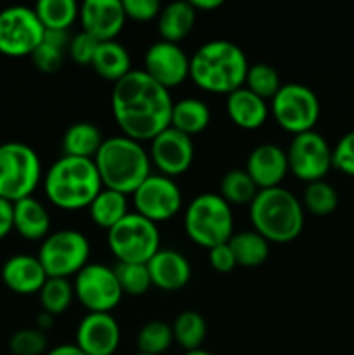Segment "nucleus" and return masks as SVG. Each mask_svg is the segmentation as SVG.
Masks as SVG:
<instances>
[{"label":"nucleus","mask_w":354,"mask_h":355,"mask_svg":"<svg viewBox=\"0 0 354 355\" xmlns=\"http://www.w3.org/2000/svg\"><path fill=\"white\" fill-rule=\"evenodd\" d=\"M75 298L89 312L111 314L121 302V288L115 276L113 267L94 262L87 263L73 281Z\"/></svg>","instance_id":"f8f14e48"},{"label":"nucleus","mask_w":354,"mask_h":355,"mask_svg":"<svg viewBox=\"0 0 354 355\" xmlns=\"http://www.w3.org/2000/svg\"><path fill=\"white\" fill-rule=\"evenodd\" d=\"M301 203L309 214L326 217L335 211L337 205H339V194H337L335 187L326 180H316V182L305 184Z\"/></svg>","instance_id":"72a5a7b5"},{"label":"nucleus","mask_w":354,"mask_h":355,"mask_svg":"<svg viewBox=\"0 0 354 355\" xmlns=\"http://www.w3.org/2000/svg\"><path fill=\"white\" fill-rule=\"evenodd\" d=\"M14 231V203L0 198V239Z\"/></svg>","instance_id":"c03bdc74"},{"label":"nucleus","mask_w":354,"mask_h":355,"mask_svg":"<svg viewBox=\"0 0 354 355\" xmlns=\"http://www.w3.org/2000/svg\"><path fill=\"white\" fill-rule=\"evenodd\" d=\"M42 180L37 151L24 142L0 144V198L16 203L30 198Z\"/></svg>","instance_id":"0eeeda50"},{"label":"nucleus","mask_w":354,"mask_h":355,"mask_svg":"<svg viewBox=\"0 0 354 355\" xmlns=\"http://www.w3.org/2000/svg\"><path fill=\"white\" fill-rule=\"evenodd\" d=\"M250 64L242 47L229 40H210L189 58V78L208 94L231 92L245 85Z\"/></svg>","instance_id":"f03ea898"},{"label":"nucleus","mask_w":354,"mask_h":355,"mask_svg":"<svg viewBox=\"0 0 354 355\" xmlns=\"http://www.w3.org/2000/svg\"><path fill=\"white\" fill-rule=\"evenodd\" d=\"M156 21H158V33L162 40L179 44L193 31L196 23V10L191 7L189 2L177 0L162 7Z\"/></svg>","instance_id":"b1692460"},{"label":"nucleus","mask_w":354,"mask_h":355,"mask_svg":"<svg viewBox=\"0 0 354 355\" xmlns=\"http://www.w3.org/2000/svg\"><path fill=\"white\" fill-rule=\"evenodd\" d=\"M332 168L354 177V130L342 135L332 149Z\"/></svg>","instance_id":"ea45409f"},{"label":"nucleus","mask_w":354,"mask_h":355,"mask_svg":"<svg viewBox=\"0 0 354 355\" xmlns=\"http://www.w3.org/2000/svg\"><path fill=\"white\" fill-rule=\"evenodd\" d=\"M9 350L14 355H44L47 354V336L38 328L19 329L10 336Z\"/></svg>","instance_id":"4c0bfd02"},{"label":"nucleus","mask_w":354,"mask_h":355,"mask_svg":"<svg viewBox=\"0 0 354 355\" xmlns=\"http://www.w3.org/2000/svg\"><path fill=\"white\" fill-rule=\"evenodd\" d=\"M108 246L120 263H148L160 250V231L155 222L128 214L108 231Z\"/></svg>","instance_id":"6e6552de"},{"label":"nucleus","mask_w":354,"mask_h":355,"mask_svg":"<svg viewBox=\"0 0 354 355\" xmlns=\"http://www.w3.org/2000/svg\"><path fill=\"white\" fill-rule=\"evenodd\" d=\"M226 113L229 120L243 130H257L266 123L269 107L264 99L250 92L245 87L226 96Z\"/></svg>","instance_id":"4be33fe9"},{"label":"nucleus","mask_w":354,"mask_h":355,"mask_svg":"<svg viewBox=\"0 0 354 355\" xmlns=\"http://www.w3.org/2000/svg\"><path fill=\"white\" fill-rule=\"evenodd\" d=\"M146 266L151 284L162 291L183 290L191 279L189 262L176 250L160 248Z\"/></svg>","instance_id":"aec40b11"},{"label":"nucleus","mask_w":354,"mask_h":355,"mask_svg":"<svg viewBox=\"0 0 354 355\" xmlns=\"http://www.w3.org/2000/svg\"><path fill=\"white\" fill-rule=\"evenodd\" d=\"M271 113L274 121L292 135L314 130L321 106L312 89L302 83H285L271 99Z\"/></svg>","instance_id":"9d476101"},{"label":"nucleus","mask_w":354,"mask_h":355,"mask_svg":"<svg viewBox=\"0 0 354 355\" xmlns=\"http://www.w3.org/2000/svg\"><path fill=\"white\" fill-rule=\"evenodd\" d=\"M137 355H148V354H137Z\"/></svg>","instance_id":"3c124183"},{"label":"nucleus","mask_w":354,"mask_h":355,"mask_svg":"<svg viewBox=\"0 0 354 355\" xmlns=\"http://www.w3.org/2000/svg\"><path fill=\"white\" fill-rule=\"evenodd\" d=\"M120 340V324L113 315L89 312L76 328L75 345L85 355H113Z\"/></svg>","instance_id":"f3484780"},{"label":"nucleus","mask_w":354,"mask_h":355,"mask_svg":"<svg viewBox=\"0 0 354 355\" xmlns=\"http://www.w3.org/2000/svg\"><path fill=\"white\" fill-rule=\"evenodd\" d=\"M135 214L160 224L176 217L183 208V193L170 177L151 173L132 194Z\"/></svg>","instance_id":"4468645a"},{"label":"nucleus","mask_w":354,"mask_h":355,"mask_svg":"<svg viewBox=\"0 0 354 355\" xmlns=\"http://www.w3.org/2000/svg\"><path fill=\"white\" fill-rule=\"evenodd\" d=\"M52 324H54V315L47 314V312H42L37 318V328L40 329V331L45 333V329L52 328Z\"/></svg>","instance_id":"09e8293b"},{"label":"nucleus","mask_w":354,"mask_h":355,"mask_svg":"<svg viewBox=\"0 0 354 355\" xmlns=\"http://www.w3.org/2000/svg\"><path fill=\"white\" fill-rule=\"evenodd\" d=\"M121 293L130 297H142L153 286L146 263H120L113 267Z\"/></svg>","instance_id":"c9c22d12"},{"label":"nucleus","mask_w":354,"mask_h":355,"mask_svg":"<svg viewBox=\"0 0 354 355\" xmlns=\"http://www.w3.org/2000/svg\"><path fill=\"white\" fill-rule=\"evenodd\" d=\"M184 232L194 245L205 250L224 245L235 234L231 205L217 193L198 194L184 210Z\"/></svg>","instance_id":"423d86ee"},{"label":"nucleus","mask_w":354,"mask_h":355,"mask_svg":"<svg viewBox=\"0 0 354 355\" xmlns=\"http://www.w3.org/2000/svg\"><path fill=\"white\" fill-rule=\"evenodd\" d=\"M97 45H99V42H97L96 38H92L90 35L80 31L78 35L71 37V40H69L68 54L69 58H71V61H75L76 64L90 66V62H92L94 59V54H96L97 51Z\"/></svg>","instance_id":"79ce46f5"},{"label":"nucleus","mask_w":354,"mask_h":355,"mask_svg":"<svg viewBox=\"0 0 354 355\" xmlns=\"http://www.w3.org/2000/svg\"><path fill=\"white\" fill-rule=\"evenodd\" d=\"M44 267L37 257L14 255L2 267V281L10 291L17 295H35L47 281Z\"/></svg>","instance_id":"412c9836"},{"label":"nucleus","mask_w":354,"mask_h":355,"mask_svg":"<svg viewBox=\"0 0 354 355\" xmlns=\"http://www.w3.org/2000/svg\"><path fill=\"white\" fill-rule=\"evenodd\" d=\"M191 7L194 10H201V12H210V10L219 9L222 6V0H189Z\"/></svg>","instance_id":"49530a36"},{"label":"nucleus","mask_w":354,"mask_h":355,"mask_svg":"<svg viewBox=\"0 0 354 355\" xmlns=\"http://www.w3.org/2000/svg\"><path fill=\"white\" fill-rule=\"evenodd\" d=\"M174 101L170 90L158 85L142 69H132L113 83L111 111L121 135L144 142L170 127Z\"/></svg>","instance_id":"f257e3e1"},{"label":"nucleus","mask_w":354,"mask_h":355,"mask_svg":"<svg viewBox=\"0 0 354 355\" xmlns=\"http://www.w3.org/2000/svg\"><path fill=\"white\" fill-rule=\"evenodd\" d=\"M208 125H210V107L201 99L184 97V99L174 103L170 127L179 130L180 134L193 137V135L207 130Z\"/></svg>","instance_id":"bb28decb"},{"label":"nucleus","mask_w":354,"mask_h":355,"mask_svg":"<svg viewBox=\"0 0 354 355\" xmlns=\"http://www.w3.org/2000/svg\"><path fill=\"white\" fill-rule=\"evenodd\" d=\"M14 231L26 241H44L51 234V215L33 196L14 203Z\"/></svg>","instance_id":"5701e85b"},{"label":"nucleus","mask_w":354,"mask_h":355,"mask_svg":"<svg viewBox=\"0 0 354 355\" xmlns=\"http://www.w3.org/2000/svg\"><path fill=\"white\" fill-rule=\"evenodd\" d=\"M243 87L259 96L260 99L267 101L273 99L278 90L281 89V80L273 66L266 64V62H257V64L250 66L248 71H246Z\"/></svg>","instance_id":"e433bc0d"},{"label":"nucleus","mask_w":354,"mask_h":355,"mask_svg":"<svg viewBox=\"0 0 354 355\" xmlns=\"http://www.w3.org/2000/svg\"><path fill=\"white\" fill-rule=\"evenodd\" d=\"M40 298L42 312H47L51 315H59L66 312L75 298L73 283L61 277H49L42 290L38 291Z\"/></svg>","instance_id":"473e14b6"},{"label":"nucleus","mask_w":354,"mask_h":355,"mask_svg":"<svg viewBox=\"0 0 354 355\" xmlns=\"http://www.w3.org/2000/svg\"><path fill=\"white\" fill-rule=\"evenodd\" d=\"M139 354L148 355H163L174 343L172 326L165 324L162 321H149L139 329L137 338Z\"/></svg>","instance_id":"f704fd0d"},{"label":"nucleus","mask_w":354,"mask_h":355,"mask_svg":"<svg viewBox=\"0 0 354 355\" xmlns=\"http://www.w3.org/2000/svg\"><path fill=\"white\" fill-rule=\"evenodd\" d=\"M288 172L305 184L325 180L332 168V148L316 130L294 135L287 149Z\"/></svg>","instance_id":"ddd939ff"},{"label":"nucleus","mask_w":354,"mask_h":355,"mask_svg":"<svg viewBox=\"0 0 354 355\" xmlns=\"http://www.w3.org/2000/svg\"><path fill=\"white\" fill-rule=\"evenodd\" d=\"M259 189L245 170H229L219 184V196L228 205H250Z\"/></svg>","instance_id":"2f4dec72"},{"label":"nucleus","mask_w":354,"mask_h":355,"mask_svg":"<svg viewBox=\"0 0 354 355\" xmlns=\"http://www.w3.org/2000/svg\"><path fill=\"white\" fill-rule=\"evenodd\" d=\"M142 71L167 90L176 89L189 78V55L179 44L155 42L146 51Z\"/></svg>","instance_id":"dca6fc26"},{"label":"nucleus","mask_w":354,"mask_h":355,"mask_svg":"<svg viewBox=\"0 0 354 355\" xmlns=\"http://www.w3.org/2000/svg\"><path fill=\"white\" fill-rule=\"evenodd\" d=\"M45 355H85L75 343H65V345H58L52 350H49Z\"/></svg>","instance_id":"de8ad7c7"},{"label":"nucleus","mask_w":354,"mask_h":355,"mask_svg":"<svg viewBox=\"0 0 354 355\" xmlns=\"http://www.w3.org/2000/svg\"><path fill=\"white\" fill-rule=\"evenodd\" d=\"M253 231L267 243L287 245L304 229V207L292 191L273 187L257 193L248 208Z\"/></svg>","instance_id":"39448f33"},{"label":"nucleus","mask_w":354,"mask_h":355,"mask_svg":"<svg viewBox=\"0 0 354 355\" xmlns=\"http://www.w3.org/2000/svg\"><path fill=\"white\" fill-rule=\"evenodd\" d=\"M97 173L103 187L121 194H134V191L151 175L149 155L141 142L125 135L104 139L96 158Z\"/></svg>","instance_id":"20e7f679"},{"label":"nucleus","mask_w":354,"mask_h":355,"mask_svg":"<svg viewBox=\"0 0 354 355\" xmlns=\"http://www.w3.org/2000/svg\"><path fill=\"white\" fill-rule=\"evenodd\" d=\"M87 210H89L94 224L101 229H106V231L115 227L125 215L130 214L127 196L118 193V191L106 189V187H103V191L97 194L96 200L90 203Z\"/></svg>","instance_id":"c85d7f7f"},{"label":"nucleus","mask_w":354,"mask_h":355,"mask_svg":"<svg viewBox=\"0 0 354 355\" xmlns=\"http://www.w3.org/2000/svg\"><path fill=\"white\" fill-rule=\"evenodd\" d=\"M174 342L179 343L186 352L198 350L207 338V322L203 315L194 311H184L172 324Z\"/></svg>","instance_id":"7c9ffc66"},{"label":"nucleus","mask_w":354,"mask_h":355,"mask_svg":"<svg viewBox=\"0 0 354 355\" xmlns=\"http://www.w3.org/2000/svg\"><path fill=\"white\" fill-rule=\"evenodd\" d=\"M208 262H210L212 269H214L215 272H221V274H228L231 272L233 269L238 267L236 266L235 255H233L228 243L214 246V248L208 250Z\"/></svg>","instance_id":"37998d69"},{"label":"nucleus","mask_w":354,"mask_h":355,"mask_svg":"<svg viewBox=\"0 0 354 355\" xmlns=\"http://www.w3.org/2000/svg\"><path fill=\"white\" fill-rule=\"evenodd\" d=\"M149 162L160 175L174 179L191 168L194 159L193 139L169 127L156 135L149 144Z\"/></svg>","instance_id":"2eb2a0df"},{"label":"nucleus","mask_w":354,"mask_h":355,"mask_svg":"<svg viewBox=\"0 0 354 355\" xmlns=\"http://www.w3.org/2000/svg\"><path fill=\"white\" fill-rule=\"evenodd\" d=\"M245 172L259 191L280 187L288 173L287 151L276 144L257 146L246 158Z\"/></svg>","instance_id":"6ab92c4d"},{"label":"nucleus","mask_w":354,"mask_h":355,"mask_svg":"<svg viewBox=\"0 0 354 355\" xmlns=\"http://www.w3.org/2000/svg\"><path fill=\"white\" fill-rule=\"evenodd\" d=\"M184 355H214V354L207 352V350L203 349H198V350H191V352H186Z\"/></svg>","instance_id":"8fccbe9b"},{"label":"nucleus","mask_w":354,"mask_h":355,"mask_svg":"<svg viewBox=\"0 0 354 355\" xmlns=\"http://www.w3.org/2000/svg\"><path fill=\"white\" fill-rule=\"evenodd\" d=\"M103 191L94 159L61 156L44 177V193L59 210L76 211L89 208Z\"/></svg>","instance_id":"7ed1b4c3"},{"label":"nucleus","mask_w":354,"mask_h":355,"mask_svg":"<svg viewBox=\"0 0 354 355\" xmlns=\"http://www.w3.org/2000/svg\"><path fill=\"white\" fill-rule=\"evenodd\" d=\"M233 255H235L236 266L255 269L260 267L269 257V243L252 229V231L235 232L228 241Z\"/></svg>","instance_id":"cd10ccee"},{"label":"nucleus","mask_w":354,"mask_h":355,"mask_svg":"<svg viewBox=\"0 0 354 355\" xmlns=\"http://www.w3.org/2000/svg\"><path fill=\"white\" fill-rule=\"evenodd\" d=\"M90 243L80 231L62 229L49 234L42 241L37 259L40 260L47 277L76 276L89 263Z\"/></svg>","instance_id":"1a4fd4ad"},{"label":"nucleus","mask_w":354,"mask_h":355,"mask_svg":"<svg viewBox=\"0 0 354 355\" xmlns=\"http://www.w3.org/2000/svg\"><path fill=\"white\" fill-rule=\"evenodd\" d=\"M45 31H68L78 19V3L75 0H40L33 7Z\"/></svg>","instance_id":"c756f323"},{"label":"nucleus","mask_w":354,"mask_h":355,"mask_svg":"<svg viewBox=\"0 0 354 355\" xmlns=\"http://www.w3.org/2000/svg\"><path fill=\"white\" fill-rule=\"evenodd\" d=\"M121 7H124L125 17L137 23L158 19L160 10H162V3L158 0H121Z\"/></svg>","instance_id":"a19ab883"},{"label":"nucleus","mask_w":354,"mask_h":355,"mask_svg":"<svg viewBox=\"0 0 354 355\" xmlns=\"http://www.w3.org/2000/svg\"><path fill=\"white\" fill-rule=\"evenodd\" d=\"M45 28L31 7L12 6L0 10V54L31 55L44 42Z\"/></svg>","instance_id":"9b49d317"},{"label":"nucleus","mask_w":354,"mask_h":355,"mask_svg":"<svg viewBox=\"0 0 354 355\" xmlns=\"http://www.w3.org/2000/svg\"><path fill=\"white\" fill-rule=\"evenodd\" d=\"M78 19L83 33L97 42H113L125 26L124 7L120 0H87L80 6Z\"/></svg>","instance_id":"a211bd4d"},{"label":"nucleus","mask_w":354,"mask_h":355,"mask_svg":"<svg viewBox=\"0 0 354 355\" xmlns=\"http://www.w3.org/2000/svg\"><path fill=\"white\" fill-rule=\"evenodd\" d=\"M104 137L99 127L90 121H76L66 128L61 141L62 156L94 159L103 146Z\"/></svg>","instance_id":"393cba45"},{"label":"nucleus","mask_w":354,"mask_h":355,"mask_svg":"<svg viewBox=\"0 0 354 355\" xmlns=\"http://www.w3.org/2000/svg\"><path fill=\"white\" fill-rule=\"evenodd\" d=\"M90 66L101 78L108 82L117 83L124 76H127L132 71L130 54L127 49L117 40L113 42H101L97 45V51L94 54Z\"/></svg>","instance_id":"a878e982"},{"label":"nucleus","mask_w":354,"mask_h":355,"mask_svg":"<svg viewBox=\"0 0 354 355\" xmlns=\"http://www.w3.org/2000/svg\"><path fill=\"white\" fill-rule=\"evenodd\" d=\"M69 40H71V37L68 35V31H45L44 35V42L58 49H62V51L68 49Z\"/></svg>","instance_id":"a18cd8bd"},{"label":"nucleus","mask_w":354,"mask_h":355,"mask_svg":"<svg viewBox=\"0 0 354 355\" xmlns=\"http://www.w3.org/2000/svg\"><path fill=\"white\" fill-rule=\"evenodd\" d=\"M30 58L38 71L51 75V73H56L61 69L62 62H65V51L47 44V42H42Z\"/></svg>","instance_id":"58836bf2"}]
</instances>
